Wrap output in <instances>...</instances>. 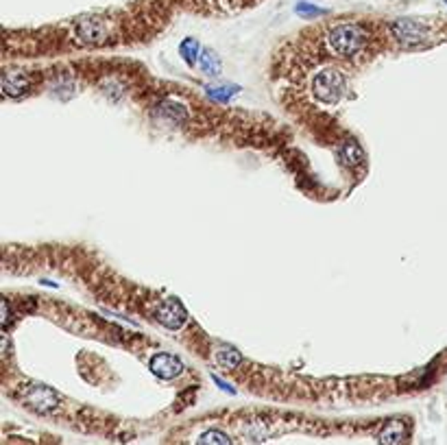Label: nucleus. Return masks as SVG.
<instances>
[{
    "label": "nucleus",
    "mask_w": 447,
    "mask_h": 445,
    "mask_svg": "<svg viewBox=\"0 0 447 445\" xmlns=\"http://www.w3.org/2000/svg\"><path fill=\"white\" fill-rule=\"evenodd\" d=\"M369 35L362 27L351 22H342L327 31V46L338 57H356L367 48Z\"/></svg>",
    "instance_id": "f257e3e1"
},
{
    "label": "nucleus",
    "mask_w": 447,
    "mask_h": 445,
    "mask_svg": "<svg viewBox=\"0 0 447 445\" xmlns=\"http://www.w3.org/2000/svg\"><path fill=\"white\" fill-rule=\"evenodd\" d=\"M116 35V24L105 16H83L74 22V37L85 46L109 44Z\"/></svg>",
    "instance_id": "f03ea898"
},
{
    "label": "nucleus",
    "mask_w": 447,
    "mask_h": 445,
    "mask_svg": "<svg viewBox=\"0 0 447 445\" xmlns=\"http://www.w3.org/2000/svg\"><path fill=\"white\" fill-rule=\"evenodd\" d=\"M345 74L336 68H325L314 77L312 92L321 103H336L345 92Z\"/></svg>",
    "instance_id": "7ed1b4c3"
},
{
    "label": "nucleus",
    "mask_w": 447,
    "mask_h": 445,
    "mask_svg": "<svg viewBox=\"0 0 447 445\" xmlns=\"http://www.w3.org/2000/svg\"><path fill=\"white\" fill-rule=\"evenodd\" d=\"M153 376H157L160 380H175L179 373H182L184 369V362L179 356L175 354H168V351H160L151 358L149 362Z\"/></svg>",
    "instance_id": "20e7f679"
},
{
    "label": "nucleus",
    "mask_w": 447,
    "mask_h": 445,
    "mask_svg": "<svg viewBox=\"0 0 447 445\" xmlns=\"http://www.w3.org/2000/svg\"><path fill=\"white\" fill-rule=\"evenodd\" d=\"M404 424L397 422V419H393V422H389L384 426V430H382V435H380V443L382 445H400L402 439H404Z\"/></svg>",
    "instance_id": "39448f33"
},
{
    "label": "nucleus",
    "mask_w": 447,
    "mask_h": 445,
    "mask_svg": "<svg viewBox=\"0 0 447 445\" xmlns=\"http://www.w3.org/2000/svg\"><path fill=\"white\" fill-rule=\"evenodd\" d=\"M201 70L206 74H219L221 72V59L214 50H210V48L201 50Z\"/></svg>",
    "instance_id": "423d86ee"
},
{
    "label": "nucleus",
    "mask_w": 447,
    "mask_h": 445,
    "mask_svg": "<svg viewBox=\"0 0 447 445\" xmlns=\"http://www.w3.org/2000/svg\"><path fill=\"white\" fill-rule=\"evenodd\" d=\"M197 445H232V441L221 430H208L199 437Z\"/></svg>",
    "instance_id": "0eeeda50"
},
{
    "label": "nucleus",
    "mask_w": 447,
    "mask_h": 445,
    "mask_svg": "<svg viewBox=\"0 0 447 445\" xmlns=\"http://www.w3.org/2000/svg\"><path fill=\"white\" fill-rule=\"evenodd\" d=\"M179 53H182V57L186 59V63L195 66L197 57H199V42L193 40V37H188V40H184L182 46H179Z\"/></svg>",
    "instance_id": "6e6552de"
},
{
    "label": "nucleus",
    "mask_w": 447,
    "mask_h": 445,
    "mask_svg": "<svg viewBox=\"0 0 447 445\" xmlns=\"http://www.w3.org/2000/svg\"><path fill=\"white\" fill-rule=\"evenodd\" d=\"M297 14H301V16H323V14H327V11L318 9L314 5H308V3H299L297 5Z\"/></svg>",
    "instance_id": "1a4fd4ad"
},
{
    "label": "nucleus",
    "mask_w": 447,
    "mask_h": 445,
    "mask_svg": "<svg viewBox=\"0 0 447 445\" xmlns=\"http://www.w3.org/2000/svg\"><path fill=\"white\" fill-rule=\"evenodd\" d=\"M227 354H229V349H223V354L219 356V362H221L223 367H227V360H229V358H227ZM232 356H234V360H236V362H242V356L236 354V349H232ZM236 362H229V369H232V367H238Z\"/></svg>",
    "instance_id": "9d476101"
},
{
    "label": "nucleus",
    "mask_w": 447,
    "mask_h": 445,
    "mask_svg": "<svg viewBox=\"0 0 447 445\" xmlns=\"http://www.w3.org/2000/svg\"><path fill=\"white\" fill-rule=\"evenodd\" d=\"M445 5H447V0H445Z\"/></svg>",
    "instance_id": "9b49d317"
}]
</instances>
